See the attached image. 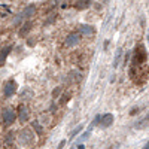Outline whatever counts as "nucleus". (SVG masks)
I'll list each match as a JSON object with an SVG mask.
<instances>
[{
  "label": "nucleus",
  "mask_w": 149,
  "mask_h": 149,
  "mask_svg": "<svg viewBox=\"0 0 149 149\" xmlns=\"http://www.w3.org/2000/svg\"><path fill=\"white\" fill-rule=\"evenodd\" d=\"M18 142L22 146H31L34 145V131L31 128H24L18 134Z\"/></svg>",
  "instance_id": "nucleus-1"
},
{
  "label": "nucleus",
  "mask_w": 149,
  "mask_h": 149,
  "mask_svg": "<svg viewBox=\"0 0 149 149\" xmlns=\"http://www.w3.org/2000/svg\"><path fill=\"white\" fill-rule=\"evenodd\" d=\"M146 61V51H145V46L143 45H137L136 46V51H134V58H133V63L134 64H142Z\"/></svg>",
  "instance_id": "nucleus-2"
},
{
  "label": "nucleus",
  "mask_w": 149,
  "mask_h": 149,
  "mask_svg": "<svg viewBox=\"0 0 149 149\" xmlns=\"http://www.w3.org/2000/svg\"><path fill=\"white\" fill-rule=\"evenodd\" d=\"M2 118H3V122L5 124H14L15 122V119H17V113L14 110H12L10 107H8V109H5L3 110V113H2Z\"/></svg>",
  "instance_id": "nucleus-3"
},
{
  "label": "nucleus",
  "mask_w": 149,
  "mask_h": 149,
  "mask_svg": "<svg viewBox=\"0 0 149 149\" xmlns=\"http://www.w3.org/2000/svg\"><path fill=\"white\" fill-rule=\"evenodd\" d=\"M17 91V82L15 81H8L5 84V90H3V94L5 97H10V95H14Z\"/></svg>",
  "instance_id": "nucleus-4"
},
{
  "label": "nucleus",
  "mask_w": 149,
  "mask_h": 149,
  "mask_svg": "<svg viewBox=\"0 0 149 149\" xmlns=\"http://www.w3.org/2000/svg\"><path fill=\"white\" fill-rule=\"evenodd\" d=\"M81 42V33H70L66 37V45L67 46H74Z\"/></svg>",
  "instance_id": "nucleus-5"
},
{
  "label": "nucleus",
  "mask_w": 149,
  "mask_h": 149,
  "mask_svg": "<svg viewBox=\"0 0 149 149\" xmlns=\"http://www.w3.org/2000/svg\"><path fill=\"white\" fill-rule=\"evenodd\" d=\"M100 125L103 127V128H107V127H110L112 124H113V115L112 113H106V115H103V116H100Z\"/></svg>",
  "instance_id": "nucleus-6"
},
{
  "label": "nucleus",
  "mask_w": 149,
  "mask_h": 149,
  "mask_svg": "<svg viewBox=\"0 0 149 149\" xmlns=\"http://www.w3.org/2000/svg\"><path fill=\"white\" fill-rule=\"evenodd\" d=\"M18 118H19L21 122H27L29 121V110H27V107H24V106L18 107Z\"/></svg>",
  "instance_id": "nucleus-7"
},
{
  "label": "nucleus",
  "mask_w": 149,
  "mask_h": 149,
  "mask_svg": "<svg viewBox=\"0 0 149 149\" xmlns=\"http://www.w3.org/2000/svg\"><path fill=\"white\" fill-rule=\"evenodd\" d=\"M79 31L81 34H86V36H90V34H94V27L93 26H88V24H84V26L79 27Z\"/></svg>",
  "instance_id": "nucleus-8"
},
{
  "label": "nucleus",
  "mask_w": 149,
  "mask_h": 149,
  "mask_svg": "<svg viewBox=\"0 0 149 149\" xmlns=\"http://www.w3.org/2000/svg\"><path fill=\"white\" fill-rule=\"evenodd\" d=\"M10 49H12L10 46H6V48H3L2 51H0V66H3L6 63V57L10 52Z\"/></svg>",
  "instance_id": "nucleus-9"
},
{
  "label": "nucleus",
  "mask_w": 149,
  "mask_h": 149,
  "mask_svg": "<svg viewBox=\"0 0 149 149\" xmlns=\"http://www.w3.org/2000/svg\"><path fill=\"white\" fill-rule=\"evenodd\" d=\"M81 81V73L78 70H72L69 73V82H78Z\"/></svg>",
  "instance_id": "nucleus-10"
},
{
  "label": "nucleus",
  "mask_w": 149,
  "mask_h": 149,
  "mask_svg": "<svg viewBox=\"0 0 149 149\" xmlns=\"http://www.w3.org/2000/svg\"><path fill=\"white\" fill-rule=\"evenodd\" d=\"M34 12H36V8H34L33 5H30V6H27L26 9H24L22 15H24V18H30V17L34 15Z\"/></svg>",
  "instance_id": "nucleus-11"
},
{
  "label": "nucleus",
  "mask_w": 149,
  "mask_h": 149,
  "mask_svg": "<svg viewBox=\"0 0 149 149\" xmlns=\"http://www.w3.org/2000/svg\"><path fill=\"white\" fill-rule=\"evenodd\" d=\"M146 127H149V115L145 116L142 121H139V124H136V128H137V130H143Z\"/></svg>",
  "instance_id": "nucleus-12"
},
{
  "label": "nucleus",
  "mask_w": 149,
  "mask_h": 149,
  "mask_svg": "<svg viewBox=\"0 0 149 149\" xmlns=\"http://www.w3.org/2000/svg\"><path fill=\"white\" fill-rule=\"evenodd\" d=\"M31 127H33V130L36 131V134H42V133H43V128H42V125L39 124V121H33V122H31Z\"/></svg>",
  "instance_id": "nucleus-13"
},
{
  "label": "nucleus",
  "mask_w": 149,
  "mask_h": 149,
  "mask_svg": "<svg viewBox=\"0 0 149 149\" xmlns=\"http://www.w3.org/2000/svg\"><path fill=\"white\" fill-rule=\"evenodd\" d=\"M121 55H122V49L118 48V49H116L115 60H113V67H118V66H119V63H121Z\"/></svg>",
  "instance_id": "nucleus-14"
},
{
  "label": "nucleus",
  "mask_w": 149,
  "mask_h": 149,
  "mask_svg": "<svg viewBox=\"0 0 149 149\" xmlns=\"http://www.w3.org/2000/svg\"><path fill=\"white\" fill-rule=\"evenodd\" d=\"M30 30H31V22H26V24L22 26V29L19 30V36H26Z\"/></svg>",
  "instance_id": "nucleus-15"
},
{
  "label": "nucleus",
  "mask_w": 149,
  "mask_h": 149,
  "mask_svg": "<svg viewBox=\"0 0 149 149\" xmlns=\"http://www.w3.org/2000/svg\"><path fill=\"white\" fill-rule=\"evenodd\" d=\"M21 98H24V100H30V98H33V91L31 90H24L21 93Z\"/></svg>",
  "instance_id": "nucleus-16"
},
{
  "label": "nucleus",
  "mask_w": 149,
  "mask_h": 149,
  "mask_svg": "<svg viewBox=\"0 0 149 149\" xmlns=\"http://www.w3.org/2000/svg\"><path fill=\"white\" fill-rule=\"evenodd\" d=\"M90 3H91L90 0H84V2H78V5H76V6H78L79 9H84V8H88V6H90Z\"/></svg>",
  "instance_id": "nucleus-17"
},
{
  "label": "nucleus",
  "mask_w": 149,
  "mask_h": 149,
  "mask_svg": "<svg viewBox=\"0 0 149 149\" xmlns=\"http://www.w3.org/2000/svg\"><path fill=\"white\" fill-rule=\"evenodd\" d=\"M61 91H63V86H57V88L52 91V98H58V95L61 94Z\"/></svg>",
  "instance_id": "nucleus-18"
},
{
  "label": "nucleus",
  "mask_w": 149,
  "mask_h": 149,
  "mask_svg": "<svg viewBox=\"0 0 149 149\" xmlns=\"http://www.w3.org/2000/svg\"><path fill=\"white\" fill-rule=\"evenodd\" d=\"M81 130H82V125H78L76 128H74V130H73V131L70 133V139H73V137H74V136H76V134H78V133H81Z\"/></svg>",
  "instance_id": "nucleus-19"
},
{
  "label": "nucleus",
  "mask_w": 149,
  "mask_h": 149,
  "mask_svg": "<svg viewBox=\"0 0 149 149\" xmlns=\"http://www.w3.org/2000/svg\"><path fill=\"white\" fill-rule=\"evenodd\" d=\"M22 19H24V15H22V14H19V15H18V17L15 18V21H14V24H15V26H18V24H19V22H21Z\"/></svg>",
  "instance_id": "nucleus-20"
},
{
  "label": "nucleus",
  "mask_w": 149,
  "mask_h": 149,
  "mask_svg": "<svg viewBox=\"0 0 149 149\" xmlns=\"http://www.w3.org/2000/svg\"><path fill=\"white\" fill-rule=\"evenodd\" d=\"M69 98H70V95H69V94H64V95H63V100H61V104L67 103V100H69Z\"/></svg>",
  "instance_id": "nucleus-21"
},
{
  "label": "nucleus",
  "mask_w": 149,
  "mask_h": 149,
  "mask_svg": "<svg viewBox=\"0 0 149 149\" xmlns=\"http://www.w3.org/2000/svg\"><path fill=\"white\" fill-rule=\"evenodd\" d=\"M27 45H29V46H34V45H36V39H34V37H33V39H29Z\"/></svg>",
  "instance_id": "nucleus-22"
},
{
  "label": "nucleus",
  "mask_w": 149,
  "mask_h": 149,
  "mask_svg": "<svg viewBox=\"0 0 149 149\" xmlns=\"http://www.w3.org/2000/svg\"><path fill=\"white\" fill-rule=\"evenodd\" d=\"M54 19H55V17H51V18H49L48 21H45V26H49L51 22H54Z\"/></svg>",
  "instance_id": "nucleus-23"
},
{
  "label": "nucleus",
  "mask_w": 149,
  "mask_h": 149,
  "mask_svg": "<svg viewBox=\"0 0 149 149\" xmlns=\"http://www.w3.org/2000/svg\"><path fill=\"white\" fill-rule=\"evenodd\" d=\"M139 110H140L139 107H134V109H133V110L130 112V115H136V113H137V112H139Z\"/></svg>",
  "instance_id": "nucleus-24"
},
{
  "label": "nucleus",
  "mask_w": 149,
  "mask_h": 149,
  "mask_svg": "<svg viewBox=\"0 0 149 149\" xmlns=\"http://www.w3.org/2000/svg\"><path fill=\"white\" fill-rule=\"evenodd\" d=\"M64 145H66V140H61V142H60V145H58V148H57V149H63V146H64Z\"/></svg>",
  "instance_id": "nucleus-25"
},
{
  "label": "nucleus",
  "mask_w": 149,
  "mask_h": 149,
  "mask_svg": "<svg viewBox=\"0 0 149 149\" xmlns=\"http://www.w3.org/2000/svg\"><path fill=\"white\" fill-rule=\"evenodd\" d=\"M42 119H43V121H45V122H43V124H48V121H49V116H48V115H46V116H45V115H43V116H42Z\"/></svg>",
  "instance_id": "nucleus-26"
},
{
  "label": "nucleus",
  "mask_w": 149,
  "mask_h": 149,
  "mask_svg": "<svg viewBox=\"0 0 149 149\" xmlns=\"http://www.w3.org/2000/svg\"><path fill=\"white\" fill-rule=\"evenodd\" d=\"M143 149H149V142H148V143H146V146H145V148H143Z\"/></svg>",
  "instance_id": "nucleus-27"
},
{
  "label": "nucleus",
  "mask_w": 149,
  "mask_h": 149,
  "mask_svg": "<svg viewBox=\"0 0 149 149\" xmlns=\"http://www.w3.org/2000/svg\"><path fill=\"white\" fill-rule=\"evenodd\" d=\"M78 149H85V148H84V145H79V148H78Z\"/></svg>",
  "instance_id": "nucleus-28"
}]
</instances>
